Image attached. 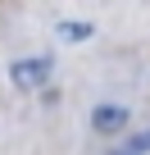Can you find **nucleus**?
I'll use <instances>...</instances> for the list:
<instances>
[{
  "mask_svg": "<svg viewBox=\"0 0 150 155\" xmlns=\"http://www.w3.org/2000/svg\"><path fill=\"white\" fill-rule=\"evenodd\" d=\"M9 78H14V87H41L50 78V59H18L9 68Z\"/></svg>",
  "mask_w": 150,
  "mask_h": 155,
  "instance_id": "nucleus-1",
  "label": "nucleus"
},
{
  "mask_svg": "<svg viewBox=\"0 0 150 155\" xmlns=\"http://www.w3.org/2000/svg\"><path fill=\"white\" fill-rule=\"evenodd\" d=\"M91 123H96L100 132H118V128L127 123V110H123V105H100V110L91 114Z\"/></svg>",
  "mask_w": 150,
  "mask_h": 155,
  "instance_id": "nucleus-2",
  "label": "nucleus"
}]
</instances>
